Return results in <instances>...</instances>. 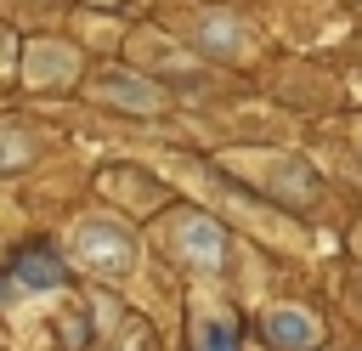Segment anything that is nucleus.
<instances>
[{
    "label": "nucleus",
    "mask_w": 362,
    "mask_h": 351,
    "mask_svg": "<svg viewBox=\"0 0 362 351\" xmlns=\"http://www.w3.org/2000/svg\"><path fill=\"white\" fill-rule=\"evenodd\" d=\"M164 249H170L181 266L215 277L221 260H226V226H221L215 215H204V209H175V215L164 221Z\"/></svg>",
    "instance_id": "obj_1"
},
{
    "label": "nucleus",
    "mask_w": 362,
    "mask_h": 351,
    "mask_svg": "<svg viewBox=\"0 0 362 351\" xmlns=\"http://www.w3.org/2000/svg\"><path fill=\"white\" fill-rule=\"evenodd\" d=\"M74 260L96 277H124L136 272V238L119 226V221H79L74 226Z\"/></svg>",
    "instance_id": "obj_2"
},
{
    "label": "nucleus",
    "mask_w": 362,
    "mask_h": 351,
    "mask_svg": "<svg viewBox=\"0 0 362 351\" xmlns=\"http://www.w3.org/2000/svg\"><path fill=\"white\" fill-rule=\"evenodd\" d=\"M260 334H266L272 351H311V345L322 340V323H317L305 306H266Z\"/></svg>",
    "instance_id": "obj_3"
},
{
    "label": "nucleus",
    "mask_w": 362,
    "mask_h": 351,
    "mask_svg": "<svg viewBox=\"0 0 362 351\" xmlns=\"http://www.w3.org/2000/svg\"><path fill=\"white\" fill-rule=\"evenodd\" d=\"M90 91H96L102 102H113V108H130V113H158V91H153L147 79L124 74V68L96 74V79H90Z\"/></svg>",
    "instance_id": "obj_4"
},
{
    "label": "nucleus",
    "mask_w": 362,
    "mask_h": 351,
    "mask_svg": "<svg viewBox=\"0 0 362 351\" xmlns=\"http://www.w3.org/2000/svg\"><path fill=\"white\" fill-rule=\"evenodd\" d=\"M192 45L209 51V57H238V51H243V28H238L226 11H209V6H204V11L192 17Z\"/></svg>",
    "instance_id": "obj_5"
},
{
    "label": "nucleus",
    "mask_w": 362,
    "mask_h": 351,
    "mask_svg": "<svg viewBox=\"0 0 362 351\" xmlns=\"http://www.w3.org/2000/svg\"><path fill=\"white\" fill-rule=\"evenodd\" d=\"M74 68H79L74 45H62V40H34L28 45V79L34 85H68Z\"/></svg>",
    "instance_id": "obj_6"
},
{
    "label": "nucleus",
    "mask_w": 362,
    "mask_h": 351,
    "mask_svg": "<svg viewBox=\"0 0 362 351\" xmlns=\"http://www.w3.org/2000/svg\"><path fill=\"white\" fill-rule=\"evenodd\" d=\"M11 277H17L23 289H57V283H62V260L34 243V249H23V255L11 260Z\"/></svg>",
    "instance_id": "obj_7"
},
{
    "label": "nucleus",
    "mask_w": 362,
    "mask_h": 351,
    "mask_svg": "<svg viewBox=\"0 0 362 351\" xmlns=\"http://www.w3.org/2000/svg\"><path fill=\"white\" fill-rule=\"evenodd\" d=\"M102 187L113 198H130V204H153L158 198V181L147 170H102Z\"/></svg>",
    "instance_id": "obj_8"
},
{
    "label": "nucleus",
    "mask_w": 362,
    "mask_h": 351,
    "mask_svg": "<svg viewBox=\"0 0 362 351\" xmlns=\"http://www.w3.org/2000/svg\"><path fill=\"white\" fill-rule=\"evenodd\" d=\"M198 351H238L232 317H198Z\"/></svg>",
    "instance_id": "obj_9"
},
{
    "label": "nucleus",
    "mask_w": 362,
    "mask_h": 351,
    "mask_svg": "<svg viewBox=\"0 0 362 351\" xmlns=\"http://www.w3.org/2000/svg\"><path fill=\"white\" fill-rule=\"evenodd\" d=\"M356 147H362V142H356Z\"/></svg>",
    "instance_id": "obj_10"
}]
</instances>
